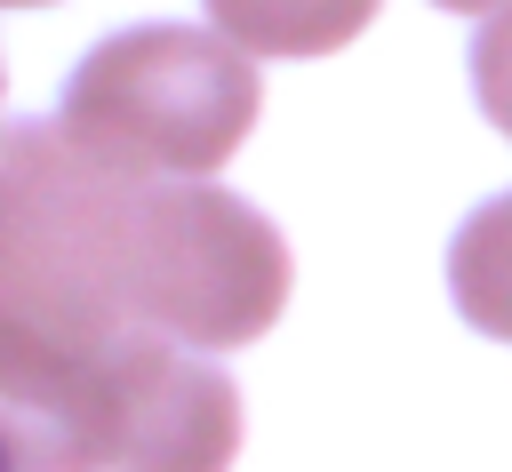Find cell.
<instances>
[{"label":"cell","mask_w":512,"mask_h":472,"mask_svg":"<svg viewBox=\"0 0 512 472\" xmlns=\"http://www.w3.org/2000/svg\"><path fill=\"white\" fill-rule=\"evenodd\" d=\"M0 472H16V464H8V456H0Z\"/></svg>","instance_id":"52a82bcc"},{"label":"cell","mask_w":512,"mask_h":472,"mask_svg":"<svg viewBox=\"0 0 512 472\" xmlns=\"http://www.w3.org/2000/svg\"><path fill=\"white\" fill-rule=\"evenodd\" d=\"M256 112L264 80L248 48L192 24H136L80 56L56 128L88 160L128 176H216L256 128Z\"/></svg>","instance_id":"7a4b0ae2"},{"label":"cell","mask_w":512,"mask_h":472,"mask_svg":"<svg viewBox=\"0 0 512 472\" xmlns=\"http://www.w3.org/2000/svg\"><path fill=\"white\" fill-rule=\"evenodd\" d=\"M288 304V240L208 176H128L56 120L0 136V456L16 472H224L208 352Z\"/></svg>","instance_id":"6da1fadb"},{"label":"cell","mask_w":512,"mask_h":472,"mask_svg":"<svg viewBox=\"0 0 512 472\" xmlns=\"http://www.w3.org/2000/svg\"><path fill=\"white\" fill-rule=\"evenodd\" d=\"M448 296L480 336L512 344V192L472 208L464 232L448 240Z\"/></svg>","instance_id":"277c9868"},{"label":"cell","mask_w":512,"mask_h":472,"mask_svg":"<svg viewBox=\"0 0 512 472\" xmlns=\"http://www.w3.org/2000/svg\"><path fill=\"white\" fill-rule=\"evenodd\" d=\"M432 8H456V16H472V8H504V0H432Z\"/></svg>","instance_id":"8992f818"},{"label":"cell","mask_w":512,"mask_h":472,"mask_svg":"<svg viewBox=\"0 0 512 472\" xmlns=\"http://www.w3.org/2000/svg\"><path fill=\"white\" fill-rule=\"evenodd\" d=\"M472 96H480V112L512 136V0L488 8L480 40H472Z\"/></svg>","instance_id":"5b68a950"},{"label":"cell","mask_w":512,"mask_h":472,"mask_svg":"<svg viewBox=\"0 0 512 472\" xmlns=\"http://www.w3.org/2000/svg\"><path fill=\"white\" fill-rule=\"evenodd\" d=\"M384 0H208L216 32L256 56H328L368 32Z\"/></svg>","instance_id":"3957f363"}]
</instances>
